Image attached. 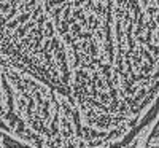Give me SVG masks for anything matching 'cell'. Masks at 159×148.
<instances>
[{
	"label": "cell",
	"instance_id": "1",
	"mask_svg": "<svg viewBox=\"0 0 159 148\" xmlns=\"http://www.w3.org/2000/svg\"><path fill=\"white\" fill-rule=\"evenodd\" d=\"M7 145H25L24 142H18L15 139H10L8 136L0 132V146H7Z\"/></svg>",
	"mask_w": 159,
	"mask_h": 148
}]
</instances>
